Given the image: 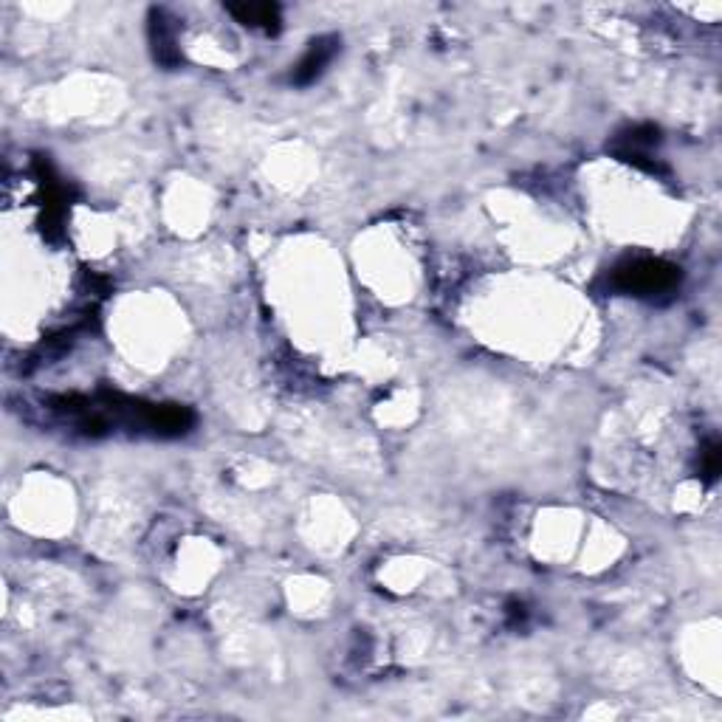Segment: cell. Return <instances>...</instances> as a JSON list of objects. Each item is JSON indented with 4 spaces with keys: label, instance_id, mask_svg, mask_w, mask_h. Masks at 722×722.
Masks as SVG:
<instances>
[{
    "label": "cell",
    "instance_id": "2",
    "mask_svg": "<svg viewBox=\"0 0 722 722\" xmlns=\"http://www.w3.org/2000/svg\"><path fill=\"white\" fill-rule=\"evenodd\" d=\"M336 46H339V40L336 37H319L311 43V48L305 51V57L299 60L297 68H294V82L297 85H308V82H314L322 71H325V65L333 60V54H336Z\"/></svg>",
    "mask_w": 722,
    "mask_h": 722
},
{
    "label": "cell",
    "instance_id": "1",
    "mask_svg": "<svg viewBox=\"0 0 722 722\" xmlns=\"http://www.w3.org/2000/svg\"><path fill=\"white\" fill-rule=\"evenodd\" d=\"M677 280H680V271L663 260H635L615 271V285L629 294H638V297L669 291V288H675Z\"/></svg>",
    "mask_w": 722,
    "mask_h": 722
},
{
    "label": "cell",
    "instance_id": "3",
    "mask_svg": "<svg viewBox=\"0 0 722 722\" xmlns=\"http://www.w3.org/2000/svg\"><path fill=\"white\" fill-rule=\"evenodd\" d=\"M229 15H235L243 26H263L266 32H274L280 23V6L271 3H243V6H229Z\"/></svg>",
    "mask_w": 722,
    "mask_h": 722
}]
</instances>
